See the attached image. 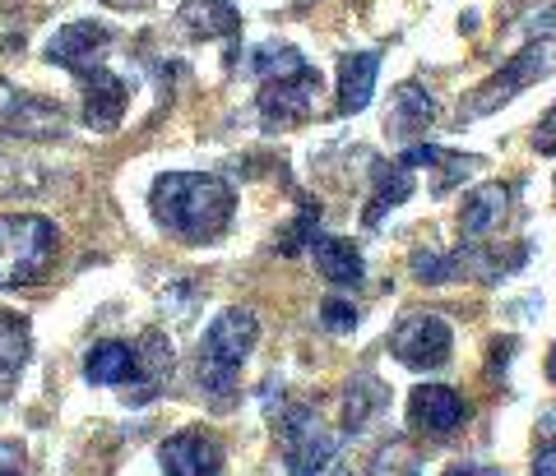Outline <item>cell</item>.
I'll return each instance as SVG.
<instances>
[{"label":"cell","mask_w":556,"mask_h":476,"mask_svg":"<svg viewBox=\"0 0 556 476\" xmlns=\"http://www.w3.org/2000/svg\"><path fill=\"white\" fill-rule=\"evenodd\" d=\"M112 42V28H102L93 20H79V24H65L56 38L47 42V61L51 65H65L70 75H79L84 83V120H89V130L108 134L121 126V116L130 107V83L108 69L102 61V51Z\"/></svg>","instance_id":"cell-1"},{"label":"cell","mask_w":556,"mask_h":476,"mask_svg":"<svg viewBox=\"0 0 556 476\" xmlns=\"http://www.w3.org/2000/svg\"><path fill=\"white\" fill-rule=\"evenodd\" d=\"M153 218L181 241H214L232 222V185L214 171H163L149 190Z\"/></svg>","instance_id":"cell-2"},{"label":"cell","mask_w":556,"mask_h":476,"mask_svg":"<svg viewBox=\"0 0 556 476\" xmlns=\"http://www.w3.org/2000/svg\"><path fill=\"white\" fill-rule=\"evenodd\" d=\"M251 69L260 75V116L265 126H302L316 116V93H320V69L302 61L292 47H260Z\"/></svg>","instance_id":"cell-3"},{"label":"cell","mask_w":556,"mask_h":476,"mask_svg":"<svg viewBox=\"0 0 556 476\" xmlns=\"http://www.w3.org/2000/svg\"><path fill=\"white\" fill-rule=\"evenodd\" d=\"M167 370H172V343L159 329H149L135 347L130 343H98V347H89V357H84L89 384H126L130 402H149L163 389Z\"/></svg>","instance_id":"cell-4"},{"label":"cell","mask_w":556,"mask_h":476,"mask_svg":"<svg viewBox=\"0 0 556 476\" xmlns=\"http://www.w3.org/2000/svg\"><path fill=\"white\" fill-rule=\"evenodd\" d=\"M260 338V324L251 310H223L214 324L204 333V347H200V389L208 394L223 408L232 402L237 394V379H241V365H247L251 347Z\"/></svg>","instance_id":"cell-5"},{"label":"cell","mask_w":556,"mask_h":476,"mask_svg":"<svg viewBox=\"0 0 556 476\" xmlns=\"http://www.w3.org/2000/svg\"><path fill=\"white\" fill-rule=\"evenodd\" d=\"M56 263V227L38 214H0V287H33Z\"/></svg>","instance_id":"cell-6"},{"label":"cell","mask_w":556,"mask_h":476,"mask_svg":"<svg viewBox=\"0 0 556 476\" xmlns=\"http://www.w3.org/2000/svg\"><path fill=\"white\" fill-rule=\"evenodd\" d=\"M274 435H278V449H283V463L292 476H325L339 453V439L320 426V416L306 402H288L278 412Z\"/></svg>","instance_id":"cell-7"},{"label":"cell","mask_w":556,"mask_h":476,"mask_svg":"<svg viewBox=\"0 0 556 476\" xmlns=\"http://www.w3.org/2000/svg\"><path fill=\"white\" fill-rule=\"evenodd\" d=\"M552 56H556V42H552V38L525 47L519 56H510L506 69H496V75L464 102V116H486V112H496L501 102H510V98L519 93V88H529V83L543 79L547 69H552Z\"/></svg>","instance_id":"cell-8"},{"label":"cell","mask_w":556,"mask_h":476,"mask_svg":"<svg viewBox=\"0 0 556 476\" xmlns=\"http://www.w3.org/2000/svg\"><path fill=\"white\" fill-rule=\"evenodd\" d=\"M450 347H455V338H450V324L441 320V314H408V320L394 329V338H390L394 361H404L408 370L445 365Z\"/></svg>","instance_id":"cell-9"},{"label":"cell","mask_w":556,"mask_h":476,"mask_svg":"<svg viewBox=\"0 0 556 476\" xmlns=\"http://www.w3.org/2000/svg\"><path fill=\"white\" fill-rule=\"evenodd\" d=\"M0 130L20 139H56L65 130V112L56 102L24 93V88L0 83Z\"/></svg>","instance_id":"cell-10"},{"label":"cell","mask_w":556,"mask_h":476,"mask_svg":"<svg viewBox=\"0 0 556 476\" xmlns=\"http://www.w3.org/2000/svg\"><path fill=\"white\" fill-rule=\"evenodd\" d=\"M464 421H468V402L450 389V384H422V389H413V398H408V426L413 430L445 439V435H455Z\"/></svg>","instance_id":"cell-11"},{"label":"cell","mask_w":556,"mask_h":476,"mask_svg":"<svg viewBox=\"0 0 556 476\" xmlns=\"http://www.w3.org/2000/svg\"><path fill=\"white\" fill-rule=\"evenodd\" d=\"M159 463L167 476H218L223 472V445L208 430H181L163 439Z\"/></svg>","instance_id":"cell-12"},{"label":"cell","mask_w":556,"mask_h":476,"mask_svg":"<svg viewBox=\"0 0 556 476\" xmlns=\"http://www.w3.org/2000/svg\"><path fill=\"white\" fill-rule=\"evenodd\" d=\"M510 200H515V185H501V181H492V185H478L473 195L464 200V208H459V232L464 236H492L496 227H501V218L510 214Z\"/></svg>","instance_id":"cell-13"},{"label":"cell","mask_w":556,"mask_h":476,"mask_svg":"<svg viewBox=\"0 0 556 476\" xmlns=\"http://www.w3.org/2000/svg\"><path fill=\"white\" fill-rule=\"evenodd\" d=\"M376 75H380V56L376 51H357V56L339 61V116H357L367 112V102L376 93Z\"/></svg>","instance_id":"cell-14"},{"label":"cell","mask_w":556,"mask_h":476,"mask_svg":"<svg viewBox=\"0 0 556 476\" xmlns=\"http://www.w3.org/2000/svg\"><path fill=\"white\" fill-rule=\"evenodd\" d=\"M311 255H316L320 278L334 282V287H357L362 273H367L362 250L353 241H343V236H316V241H311Z\"/></svg>","instance_id":"cell-15"},{"label":"cell","mask_w":556,"mask_h":476,"mask_svg":"<svg viewBox=\"0 0 556 476\" xmlns=\"http://www.w3.org/2000/svg\"><path fill=\"white\" fill-rule=\"evenodd\" d=\"M177 24L190 33V38H232L241 28V14L232 0H186L177 10Z\"/></svg>","instance_id":"cell-16"},{"label":"cell","mask_w":556,"mask_h":476,"mask_svg":"<svg viewBox=\"0 0 556 476\" xmlns=\"http://www.w3.org/2000/svg\"><path fill=\"white\" fill-rule=\"evenodd\" d=\"M24 361H28V320L14 310H0V402L14 394Z\"/></svg>","instance_id":"cell-17"},{"label":"cell","mask_w":556,"mask_h":476,"mask_svg":"<svg viewBox=\"0 0 556 476\" xmlns=\"http://www.w3.org/2000/svg\"><path fill=\"white\" fill-rule=\"evenodd\" d=\"M431 116H437V102H431L422 88H413V83H404L394 93V112H390V134H399V139H408V134H417V130H427L431 126Z\"/></svg>","instance_id":"cell-18"},{"label":"cell","mask_w":556,"mask_h":476,"mask_svg":"<svg viewBox=\"0 0 556 476\" xmlns=\"http://www.w3.org/2000/svg\"><path fill=\"white\" fill-rule=\"evenodd\" d=\"M404 167H441V181H437V195H445L455 181H464L468 171L478 167V157H464V153H445V149H431V144H417L404 153Z\"/></svg>","instance_id":"cell-19"},{"label":"cell","mask_w":556,"mask_h":476,"mask_svg":"<svg viewBox=\"0 0 556 476\" xmlns=\"http://www.w3.org/2000/svg\"><path fill=\"white\" fill-rule=\"evenodd\" d=\"M413 195V171L399 163V167H380L376 171V195H371V208H367V227H380V218L399 208Z\"/></svg>","instance_id":"cell-20"},{"label":"cell","mask_w":556,"mask_h":476,"mask_svg":"<svg viewBox=\"0 0 556 476\" xmlns=\"http://www.w3.org/2000/svg\"><path fill=\"white\" fill-rule=\"evenodd\" d=\"M533 476H556V408L538 421V453H533Z\"/></svg>","instance_id":"cell-21"},{"label":"cell","mask_w":556,"mask_h":476,"mask_svg":"<svg viewBox=\"0 0 556 476\" xmlns=\"http://www.w3.org/2000/svg\"><path fill=\"white\" fill-rule=\"evenodd\" d=\"M316 218H320V204H306L302 218L288 227V232H278V250L283 255H298L306 241H316Z\"/></svg>","instance_id":"cell-22"},{"label":"cell","mask_w":556,"mask_h":476,"mask_svg":"<svg viewBox=\"0 0 556 476\" xmlns=\"http://www.w3.org/2000/svg\"><path fill=\"white\" fill-rule=\"evenodd\" d=\"M376 402H380V389H376V384L367 379V384H362V389H353V394H348V408H343V416H348V426H362V421H367L371 416V408H376Z\"/></svg>","instance_id":"cell-23"},{"label":"cell","mask_w":556,"mask_h":476,"mask_svg":"<svg viewBox=\"0 0 556 476\" xmlns=\"http://www.w3.org/2000/svg\"><path fill=\"white\" fill-rule=\"evenodd\" d=\"M320 320H325V329L348 333V329L357 324V306L353 301H339V296H329V301L320 306Z\"/></svg>","instance_id":"cell-24"},{"label":"cell","mask_w":556,"mask_h":476,"mask_svg":"<svg viewBox=\"0 0 556 476\" xmlns=\"http://www.w3.org/2000/svg\"><path fill=\"white\" fill-rule=\"evenodd\" d=\"M533 149L543 153V157H556V107L538 120V130H533Z\"/></svg>","instance_id":"cell-25"},{"label":"cell","mask_w":556,"mask_h":476,"mask_svg":"<svg viewBox=\"0 0 556 476\" xmlns=\"http://www.w3.org/2000/svg\"><path fill=\"white\" fill-rule=\"evenodd\" d=\"M0 476H24V445L0 439Z\"/></svg>","instance_id":"cell-26"},{"label":"cell","mask_w":556,"mask_h":476,"mask_svg":"<svg viewBox=\"0 0 556 476\" xmlns=\"http://www.w3.org/2000/svg\"><path fill=\"white\" fill-rule=\"evenodd\" d=\"M445 476H501L496 467H482V463H464V467H450Z\"/></svg>","instance_id":"cell-27"},{"label":"cell","mask_w":556,"mask_h":476,"mask_svg":"<svg viewBox=\"0 0 556 476\" xmlns=\"http://www.w3.org/2000/svg\"><path fill=\"white\" fill-rule=\"evenodd\" d=\"M547 379L556 384V347H552V357H547Z\"/></svg>","instance_id":"cell-28"}]
</instances>
